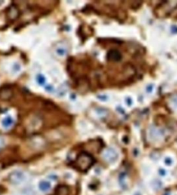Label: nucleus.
<instances>
[{
    "label": "nucleus",
    "mask_w": 177,
    "mask_h": 195,
    "mask_svg": "<svg viewBox=\"0 0 177 195\" xmlns=\"http://www.w3.org/2000/svg\"><path fill=\"white\" fill-rule=\"evenodd\" d=\"M127 102H128V104L130 105V104H131V103H132V101H131V99H127Z\"/></svg>",
    "instance_id": "nucleus-19"
},
{
    "label": "nucleus",
    "mask_w": 177,
    "mask_h": 195,
    "mask_svg": "<svg viewBox=\"0 0 177 195\" xmlns=\"http://www.w3.org/2000/svg\"><path fill=\"white\" fill-rule=\"evenodd\" d=\"M103 157L105 159V161H107L109 163H112V162H115L117 160L118 153L115 149L109 148V149H107L105 152H104Z\"/></svg>",
    "instance_id": "nucleus-3"
},
{
    "label": "nucleus",
    "mask_w": 177,
    "mask_h": 195,
    "mask_svg": "<svg viewBox=\"0 0 177 195\" xmlns=\"http://www.w3.org/2000/svg\"><path fill=\"white\" fill-rule=\"evenodd\" d=\"M97 113H98V114H99L100 117H104L105 115H106V111H105V110L103 109H99L98 111H97Z\"/></svg>",
    "instance_id": "nucleus-12"
},
{
    "label": "nucleus",
    "mask_w": 177,
    "mask_h": 195,
    "mask_svg": "<svg viewBox=\"0 0 177 195\" xmlns=\"http://www.w3.org/2000/svg\"><path fill=\"white\" fill-rule=\"evenodd\" d=\"M159 174H160V175H161V176H163V177L166 176V171L165 170V169H160V170H159Z\"/></svg>",
    "instance_id": "nucleus-15"
},
{
    "label": "nucleus",
    "mask_w": 177,
    "mask_h": 195,
    "mask_svg": "<svg viewBox=\"0 0 177 195\" xmlns=\"http://www.w3.org/2000/svg\"><path fill=\"white\" fill-rule=\"evenodd\" d=\"M45 89L47 90L48 92H53L54 91V87L52 86H50V85H47V86H45Z\"/></svg>",
    "instance_id": "nucleus-14"
},
{
    "label": "nucleus",
    "mask_w": 177,
    "mask_h": 195,
    "mask_svg": "<svg viewBox=\"0 0 177 195\" xmlns=\"http://www.w3.org/2000/svg\"><path fill=\"white\" fill-rule=\"evenodd\" d=\"M94 159L92 156L87 152H82L79 155L76 161L77 169L80 171H86L90 169L91 166L93 165Z\"/></svg>",
    "instance_id": "nucleus-1"
},
{
    "label": "nucleus",
    "mask_w": 177,
    "mask_h": 195,
    "mask_svg": "<svg viewBox=\"0 0 177 195\" xmlns=\"http://www.w3.org/2000/svg\"><path fill=\"white\" fill-rule=\"evenodd\" d=\"M13 124V120L11 117H6L5 119L2 121V125L5 127H9Z\"/></svg>",
    "instance_id": "nucleus-7"
},
{
    "label": "nucleus",
    "mask_w": 177,
    "mask_h": 195,
    "mask_svg": "<svg viewBox=\"0 0 177 195\" xmlns=\"http://www.w3.org/2000/svg\"><path fill=\"white\" fill-rule=\"evenodd\" d=\"M98 99L102 101H105L107 100V97L105 95H99V96H98Z\"/></svg>",
    "instance_id": "nucleus-17"
},
{
    "label": "nucleus",
    "mask_w": 177,
    "mask_h": 195,
    "mask_svg": "<svg viewBox=\"0 0 177 195\" xmlns=\"http://www.w3.org/2000/svg\"><path fill=\"white\" fill-rule=\"evenodd\" d=\"M153 188H157V189H160L162 187V183L161 181H154L153 182Z\"/></svg>",
    "instance_id": "nucleus-11"
},
{
    "label": "nucleus",
    "mask_w": 177,
    "mask_h": 195,
    "mask_svg": "<svg viewBox=\"0 0 177 195\" xmlns=\"http://www.w3.org/2000/svg\"><path fill=\"white\" fill-rule=\"evenodd\" d=\"M7 15L10 20H15L19 16V9L15 6H11L8 9Z\"/></svg>",
    "instance_id": "nucleus-4"
},
{
    "label": "nucleus",
    "mask_w": 177,
    "mask_h": 195,
    "mask_svg": "<svg viewBox=\"0 0 177 195\" xmlns=\"http://www.w3.org/2000/svg\"><path fill=\"white\" fill-rule=\"evenodd\" d=\"M4 145V139L2 137H0V148L3 146Z\"/></svg>",
    "instance_id": "nucleus-18"
},
{
    "label": "nucleus",
    "mask_w": 177,
    "mask_h": 195,
    "mask_svg": "<svg viewBox=\"0 0 177 195\" xmlns=\"http://www.w3.org/2000/svg\"><path fill=\"white\" fill-rule=\"evenodd\" d=\"M13 69L15 72H18V71L20 70V65H19V63H15V65H14Z\"/></svg>",
    "instance_id": "nucleus-16"
},
{
    "label": "nucleus",
    "mask_w": 177,
    "mask_h": 195,
    "mask_svg": "<svg viewBox=\"0 0 177 195\" xmlns=\"http://www.w3.org/2000/svg\"><path fill=\"white\" fill-rule=\"evenodd\" d=\"M9 180L12 184L15 185H19V184H22L23 182L26 180V175L23 171L17 170L14 171L11 173L9 176Z\"/></svg>",
    "instance_id": "nucleus-2"
},
{
    "label": "nucleus",
    "mask_w": 177,
    "mask_h": 195,
    "mask_svg": "<svg viewBox=\"0 0 177 195\" xmlns=\"http://www.w3.org/2000/svg\"><path fill=\"white\" fill-rule=\"evenodd\" d=\"M120 184L122 188H127V181H126L125 175H121L120 177Z\"/></svg>",
    "instance_id": "nucleus-9"
},
{
    "label": "nucleus",
    "mask_w": 177,
    "mask_h": 195,
    "mask_svg": "<svg viewBox=\"0 0 177 195\" xmlns=\"http://www.w3.org/2000/svg\"><path fill=\"white\" fill-rule=\"evenodd\" d=\"M52 188V184L47 180H41L38 183V189L43 193L48 192Z\"/></svg>",
    "instance_id": "nucleus-5"
},
{
    "label": "nucleus",
    "mask_w": 177,
    "mask_h": 195,
    "mask_svg": "<svg viewBox=\"0 0 177 195\" xmlns=\"http://www.w3.org/2000/svg\"><path fill=\"white\" fill-rule=\"evenodd\" d=\"M121 55L118 50H111L108 55V59L111 61L117 62L121 60Z\"/></svg>",
    "instance_id": "nucleus-6"
},
{
    "label": "nucleus",
    "mask_w": 177,
    "mask_h": 195,
    "mask_svg": "<svg viewBox=\"0 0 177 195\" xmlns=\"http://www.w3.org/2000/svg\"><path fill=\"white\" fill-rule=\"evenodd\" d=\"M173 159L171 158H166L165 160H164V163L166 164V165H168V166L173 165Z\"/></svg>",
    "instance_id": "nucleus-13"
},
{
    "label": "nucleus",
    "mask_w": 177,
    "mask_h": 195,
    "mask_svg": "<svg viewBox=\"0 0 177 195\" xmlns=\"http://www.w3.org/2000/svg\"><path fill=\"white\" fill-rule=\"evenodd\" d=\"M37 83L39 84L40 86H44L45 83H46V79H45L44 76L41 74H38L37 76Z\"/></svg>",
    "instance_id": "nucleus-8"
},
{
    "label": "nucleus",
    "mask_w": 177,
    "mask_h": 195,
    "mask_svg": "<svg viewBox=\"0 0 177 195\" xmlns=\"http://www.w3.org/2000/svg\"><path fill=\"white\" fill-rule=\"evenodd\" d=\"M56 52H57V54L59 55V56H65L66 54H67V50L64 48H58L57 50H56Z\"/></svg>",
    "instance_id": "nucleus-10"
}]
</instances>
